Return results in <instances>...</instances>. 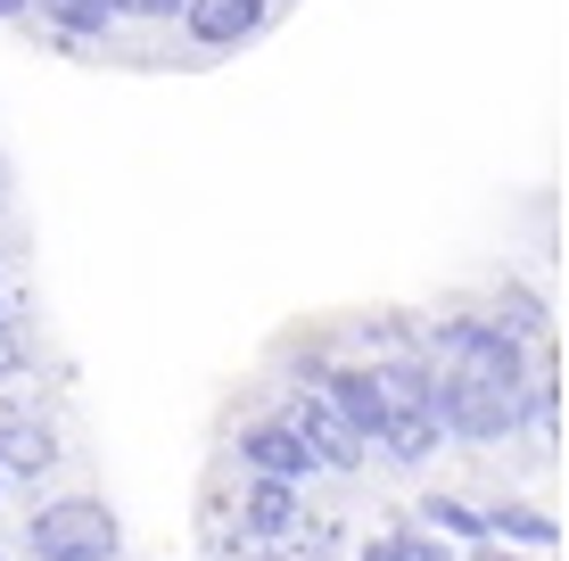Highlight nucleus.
Here are the masks:
<instances>
[{"instance_id": "nucleus-1", "label": "nucleus", "mask_w": 569, "mask_h": 561, "mask_svg": "<svg viewBox=\"0 0 569 561\" xmlns=\"http://www.w3.org/2000/svg\"><path fill=\"white\" fill-rule=\"evenodd\" d=\"M429 372H438V404L455 438H512L537 413L545 339H520L496 314H462L429 331Z\"/></svg>"}, {"instance_id": "nucleus-2", "label": "nucleus", "mask_w": 569, "mask_h": 561, "mask_svg": "<svg viewBox=\"0 0 569 561\" xmlns=\"http://www.w3.org/2000/svg\"><path fill=\"white\" fill-rule=\"evenodd\" d=\"M371 363H380V389H388V430H380V447L397 454V462H421V454L446 438V404H438L429 347H413V355H371Z\"/></svg>"}, {"instance_id": "nucleus-3", "label": "nucleus", "mask_w": 569, "mask_h": 561, "mask_svg": "<svg viewBox=\"0 0 569 561\" xmlns=\"http://www.w3.org/2000/svg\"><path fill=\"white\" fill-rule=\"evenodd\" d=\"M26 537L42 561H116V545H124V529H116V512L100 495H58V504L26 520Z\"/></svg>"}, {"instance_id": "nucleus-4", "label": "nucleus", "mask_w": 569, "mask_h": 561, "mask_svg": "<svg viewBox=\"0 0 569 561\" xmlns=\"http://www.w3.org/2000/svg\"><path fill=\"white\" fill-rule=\"evenodd\" d=\"M281 413H289V421L306 430V447L322 454L330 471H356V462H363V447H371V438L356 430V421H347V404L330 397V380H313V389H298V397L281 404Z\"/></svg>"}, {"instance_id": "nucleus-5", "label": "nucleus", "mask_w": 569, "mask_h": 561, "mask_svg": "<svg viewBox=\"0 0 569 561\" xmlns=\"http://www.w3.org/2000/svg\"><path fill=\"white\" fill-rule=\"evenodd\" d=\"M50 462H58L50 413H42V404H26V397H0V471H9V479H42Z\"/></svg>"}, {"instance_id": "nucleus-6", "label": "nucleus", "mask_w": 569, "mask_h": 561, "mask_svg": "<svg viewBox=\"0 0 569 561\" xmlns=\"http://www.w3.org/2000/svg\"><path fill=\"white\" fill-rule=\"evenodd\" d=\"M240 462H248V471H264V479H313V471H330V462L306 447V430L289 413L281 421H248V430H240Z\"/></svg>"}, {"instance_id": "nucleus-7", "label": "nucleus", "mask_w": 569, "mask_h": 561, "mask_svg": "<svg viewBox=\"0 0 569 561\" xmlns=\"http://www.w3.org/2000/svg\"><path fill=\"white\" fill-rule=\"evenodd\" d=\"M264 9L272 0H182V26H190V42H207V50H240L248 33L264 26Z\"/></svg>"}, {"instance_id": "nucleus-8", "label": "nucleus", "mask_w": 569, "mask_h": 561, "mask_svg": "<svg viewBox=\"0 0 569 561\" xmlns=\"http://www.w3.org/2000/svg\"><path fill=\"white\" fill-rule=\"evenodd\" d=\"M330 397L347 404V421L380 447V430H388V389H380V363H339L330 372Z\"/></svg>"}, {"instance_id": "nucleus-9", "label": "nucleus", "mask_w": 569, "mask_h": 561, "mask_svg": "<svg viewBox=\"0 0 569 561\" xmlns=\"http://www.w3.org/2000/svg\"><path fill=\"white\" fill-rule=\"evenodd\" d=\"M240 529L248 537H298V479H248L240 495Z\"/></svg>"}, {"instance_id": "nucleus-10", "label": "nucleus", "mask_w": 569, "mask_h": 561, "mask_svg": "<svg viewBox=\"0 0 569 561\" xmlns=\"http://www.w3.org/2000/svg\"><path fill=\"white\" fill-rule=\"evenodd\" d=\"M33 9H42V26H58L67 42H100L116 17H124L116 0H33Z\"/></svg>"}, {"instance_id": "nucleus-11", "label": "nucleus", "mask_w": 569, "mask_h": 561, "mask_svg": "<svg viewBox=\"0 0 569 561\" xmlns=\"http://www.w3.org/2000/svg\"><path fill=\"white\" fill-rule=\"evenodd\" d=\"M487 529H496V537H520V545H553V520H545V512H528V504L487 512Z\"/></svg>"}, {"instance_id": "nucleus-12", "label": "nucleus", "mask_w": 569, "mask_h": 561, "mask_svg": "<svg viewBox=\"0 0 569 561\" xmlns=\"http://www.w3.org/2000/svg\"><path fill=\"white\" fill-rule=\"evenodd\" d=\"M429 529H446V537H487V512H470L462 495H429Z\"/></svg>"}, {"instance_id": "nucleus-13", "label": "nucleus", "mask_w": 569, "mask_h": 561, "mask_svg": "<svg viewBox=\"0 0 569 561\" xmlns=\"http://www.w3.org/2000/svg\"><path fill=\"white\" fill-rule=\"evenodd\" d=\"M26 355H33V347H26V322H17V314H0V380H17V372H26Z\"/></svg>"}, {"instance_id": "nucleus-14", "label": "nucleus", "mask_w": 569, "mask_h": 561, "mask_svg": "<svg viewBox=\"0 0 569 561\" xmlns=\"http://www.w3.org/2000/svg\"><path fill=\"white\" fill-rule=\"evenodd\" d=\"M363 561H421V553H413V537H371Z\"/></svg>"}, {"instance_id": "nucleus-15", "label": "nucleus", "mask_w": 569, "mask_h": 561, "mask_svg": "<svg viewBox=\"0 0 569 561\" xmlns=\"http://www.w3.org/2000/svg\"><path fill=\"white\" fill-rule=\"evenodd\" d=\"M124 17H182V0H116Z\"/></svg>"}, {"instance_id": "nucleus-16", "label": "nucleus", "mask_w": 569, "mask_h": 561, "mask_svg": "<svg viewBox=\"0 0 569 561\" xmlns=\"http://www.w3.org/2000/svg\"><path fill=\"white\" fill-rule=\"evenodd\" d=\"M17 9H26V0H0V17H17Z\"/></svg>"}, {"instance_id": "nucleus-17", "label": "nucleus", "mask_w": 569, "mask_h": 561, "mask_svg": "<svg viewBox=\"0 0 569 561\" xmlns=\"http://www.w3.org/2000/svg\"><path fill=\"white\" fill-rule=\"evenodd\" d=\"M479 561H520V553H479Z\"/></svg>"}, {"instance_id": "nucleus-18", "label": "nucleus", "mask_w": 569, "mask_h": 561, "mask_svg": "<svg viewBox=\"0 0 569 561\" xmlns=\"http://www.w3.org/2000/svg\"><path fill=\"white\" fill-rule=\"evenodd\" d=\"M0 488H9V471H0Z\"/></svg>"}, {"instance_id": "nucleus-19", "label": "nucleus", "mask_w": 569, "mask_h": 561, "mask_svg": "<svg viewBox=\"0 0 569 561\" xmlns=\"http://www.w3.org/2000/svg\"><path fill=\"white\" fill-rule=\"evenodd\" d=\"M0 314H9V298H0Z\"/></svg>"}]
</instances>
